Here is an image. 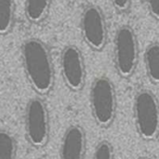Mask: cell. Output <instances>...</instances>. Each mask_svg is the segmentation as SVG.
Masks as SVG:
<instances>
[{"label": "cell", "instance_id": "cell-1", "mask_svg": "<svg viewBox=\"0 0 159 159\" xmlns=\"http://www.w3.org/2000/svg\"><path fill=\"white\" fill-rule=\"evenodd\" d=\"M21 62L32 89L40 95L48 93L54 86V68L50 52L38 38H28L20 48Z\"/></svg>", "mask_w": 159, "mask_h": 159}, {"label": "cell", "instance_id": "cell-2", "mask_svg": "<svg viewBox=\"0 0 159 159\" xmlns=\"http://www.w3.org/2000/svg\"><path fill=\"white\" fill-rule=\"evenodd\" d=\"M91 114L101 127L110 126L116 116V92L112 81L106 76L97 77L89 92Z\"/></svg>", "mask_w": 159, "mask_h": 159}, {"label": "cell", "instance_id": "cell-3", "mask_svg": "<svg viewBox=\"0 0 159 159\" xmlns=\"http://www.w3.org/2000/svg\"><path fill=\"white\" fill-rule=\"evenodd\" d=\"M133 112L136 129L145 141H153L159 135V102L148 89L138 91L134 98Z\"/></svg>", "mask_w": 159, "mask_h": 159}, {"label": "cell", "instance_id": "cell-4", "mask_svg": "<svg viewBox=\"0 0 159 159\" xmlns=\"http://www.w3.org/2000/svg\"><path fill=\"white\" fill-rule=\"evenodd\" d=\"M114 61L117 73L124 78L130 77L139 62V43L129 25L120 26L114 38Z\"/></svg>", "mask_w": 159, "mask_h": 159}, {"label": "cell", "instance_id": "cell-5", "mask_svg": "<svg viewBox=\"0 0 159 159\" xmlns=\"http://www.w3.org/2000/svg\"><path fill=\"white\" fill-rule=\"evenodd\" d=\"M25 133L29 143L35 148L44 147L49 138V116L44 101L32 98L25 108Z\"/></svg>", "mask_w": 159, "mask_h": 159}, {"label": "cell", "instance_id": "cell-6", "mask_svg": "<svg viewBox=\"0 0 159 159\" xmlns=\"http://www.w3.org/2000/svg\"><path fill=\"white\" fill-rule=\"evenodd\" d=\"M81 34L86 44L94 50H102L107 41V26L102 10L95 6L86 7L81 14Z\"/></svg>", "mask_w": 159, "mask_h": 159}, {"label": "cell", "instance_id": "cell-7", "mask_svg": "<svg viewBox=\"0 0 159 159\" xmlns=\"http://www.w3.org/2000/svg\"><path fill=\"white\" fill-rule=\"evenodd\" d=\"M60 60L61 75L66 86L74 91L82 89L87 72L80 49L74 45H69L62 49Z\"/></svg>", "mask_w": 159, "mask_h": 159}, {"label": "cell", "instance_id": "cell-8", "mask_svg": "<svg viewBox=\"0 0 159 159\" xmlns=\"http://www.w3.org/2000/svg\"><path fill=\"white\" fill-rule=\"evenodd\" d=\"M86 152V135L78 125L68 127L62 136L60 159H84Z\"/></svg>", "mask_w": 159, "mask_h": 159}, {"label": "cell", "instance_id": "cell-9", "mask_svg": "<svg viewBox=\"0 0 159 159\" xmlns=\"http://www.w3.org/2000/svg\"><path fill=\"white\" fill-rule=\"evenodd\" d=\"M147 75L154 84H159V43H151L144 52Z\"/></svg>", "mask_w": 159, "mask_h": 159}, {"label": "cell", "instance_id": "cell-10", "mask_svg": "<svg viewBox=\"0 0 159 159\" xmlns=\"http://www.w3.org/2000/svg\"><path fill=\"white\" fill-rule=\"evenodd\" d=\"M51 0H25V16L32 23L42 21L48 15Z\"/></svg>", "mask_w": 159, "mask_h": 159}, {"label": "cell", "instance_id": "cell-11", "mask_svg": "<svg viewBox=\"0 0 159 159\" xmlns=\"http://www.w3.org/2000/svg\"><path fill=\"white\" fill-rule=\"evenodd\" d=\"M15 0H0V34L10 32L14 24Z\"/></svg>", "mask_w": 159, "mask_h": 159}, {"label": "cell", "instance_id": "cell-12", "mask_svg": "<svg viewBox=\"0 0 159 159\" xmlns=\"http://www.w3.org/2000/svg\"><path fill=\"white\" fill-rule=\"evenodd\" d=\"M16 151V141L13 135L6 129H0V159H15Z\"/></svg>", "mask_w": 159, "mask_h": 159}, {"label": "cell", "instance_id": "cell-13", "mask_svg": "<svg viewBox=\"0 0 159 159\" xmlns=\"http://www.w3.org/2000/svg\"><path fill=\"white\" fill-rule=\"evenodd\" d=\"M114 148L110 142L102 141L95 148L92 159H114Z\"/></svg>", "mask_w": 159, "mask_h": 159}, {"label": "cell", "instance_id": "cell-14", "mask_svg": "<svg viewBox=\"0 0 159 159\" xmlns=\"http://www.w3.org/2000/svg\"><path fill=\"white\" fill-rule=\"evenodd\" d=\"M146 4L151 16L159 20V0H146Z\"/></svg>", "mask_w": 159, "mask_h": 159}, {"label": "cell", "instance_id": "cell-15", "mask_svg": "<svg viewBox=\"0 0 159 159\" xmlns=\"http://www.w3.org/2000/svg\"><path fill=\"white\" fill-rule=\"evenodd\" d=\"M132 0H111L113 7L119 12H125L127 11L130 5Z\"/></svg>", "mask_w": 159, "mask_h": 159}, {"label": "cell", "instance_id": "cell-16", "mask_svg": "<svg viewBox=\"0 0 159 159\" xmlns=\"http://www.w3.org/2000/svg\"><path fill=\"white\" fill-rule=\"evenodd\" d=\"M137 159H151V158H149V157H140L139 158H137Z\"/></svg>", "mask_w": 159, "mask_h": 159}]
</instances>
